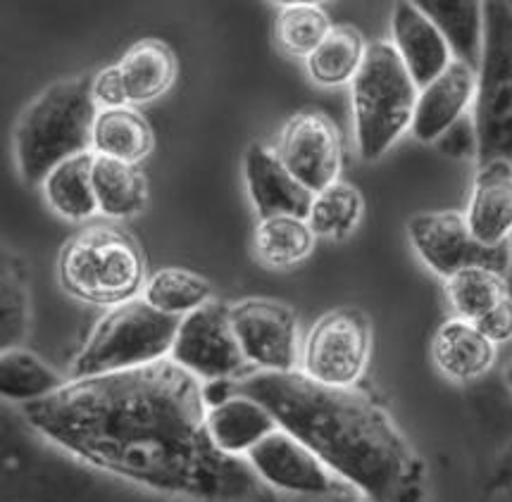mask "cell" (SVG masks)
<instances>
[{
	"label": "cell",
	"mask_w": 512,
	"mask_h": 502,
	"mask_svg": "<svg viewBox=\"0 0 512 502\" xmlns=\"http://www.w3.org/2000/svg\"><path fill=\"white\" fill-rule=\"evenodd\" d=\"M198 376L160 360L129 372L67 381L24 405L31 429L81 462L136 486L201 502L243 500L258 476L208 436Z\"/></svg>",
	"instance_id": "6da1fadb"
},
{
	"label": "cell",
	"mask_w": 512,
	"mask_h": 502,
	"mask_svg": "<svg viewBox=\"0 0 512 502\" xmlns=\"http://www.w3.org/2000/svg\"><path fill=\"white\" fill-rule=\"evenodd\" d=\"M234 391L265 405L367 502H429L424 457L391 412L358 386H322L303 372H255Z\"/></svg>",
	"instance_id": "7a4b0ae2"
},
{
	"label": "cell",
	"mask_w": 512,
	"mask_h": 502,
	"mask_svg": "<svg viewBox=\"0 0 512 502\" xmlns=\"http://www.w3.org/2000/svg\"><path fill=\"white\" fill-rule=\"evenodd\" d=\"M98 115L93 74L55 81L43 89L17 119L12 136L20 177L29 186H43L62 162L91 153Z\"/></svg>",
	"instance_id": "3957f363"
},
{
	"label": "cell",
	"mask_w": 512,
	"mask_h": 502,
	"mask_svg": "<svg viewBox=\"0 0 512 502\" xmlns=\"http://www.w3.org/2000/svg\"><path fill=\"white\" fill-rule=\"evenodd\" d=\"M58 279L81 303L117 307L146 288V262L127 231L93 224L65 243L58 257Z\"/></svg>",
	"instance_id": "277c9868"
},
{
	"label": "cell",
	"mask_w": 512,
	"mask_h": 502,
	"mask_svg": "<svg viewBox=\"0 0 512 502\" xmlns=\"http://www.w3.org/2000/svg\"><path fill=\"white\" fill-rule=\"evenodd\" d=\"M420 89L391 41L367 46L351 81L355 141L362 160H379L410 129Z\"/></svg>",
	"instance_id": "5b68a950"
},
{
	"label": "cell",
	"mask_w": 512,
	"mask_h": 502,
	"mask_svg": "<svg viewBox=\"0 0 512 502\" xmlns=\"http://www.w3.org/2000/svg\"><path fill=\"white\" fill-rule=\"evenodd\" d=\"M181 319L155 310L143 298L110 307L93 326L89 341L72 362V379L117 374L167 360Z\"/></svg>",
	"instance_id": "8992f818"
},
{
	"label": "cell",
	"mask_w": 512,
	"mask_h": 502,
	"mask_svg": "<svg viewBox=\"0 0 512 502\" xmlns=\"http://www.w3.org/2000/svg\"><path fill=\"white\" fill-rule=\"evenodd\" d=\"M477 165H512V5L484 3V46L474 91Z\"/></svg>",
	"instance_id": "52a82bcc"
},
{
	"label": "cell",
	"mask_w": 512,
	"mask_h": 502,
	"mask_svg": "<svg viewBox=\"0 0 512 502\" xmlns=\"http://www.w3.org/2000/svg\"><path fill=\"white\" fill-rule=\"evenodd\" d=\"M372 353V324L360 307H334L310 326L301 350V372L332 388H353Z\"/></svg>",
	"instance_id": "ba28073f"
},
{
	"label": "cell",
	"mask_w": 512,
	"mask_h": 502,
	"mask_svg": "<svg viewBox=\"0 0 512 502\" xmlns=\"http://www.w3.org/2000/svg\"><path fill=\"white\" fill-rule=\"evenodd\" d=\"M408 238L417 257L443 279L472 267L508 276L512 267V241L484 246L472 236L465 215L455 210L417 212L408 219Z\"/></svg>",
	"instance_id": "9c48e42d"
},
{
	"label": "cell",
	"mask_w": 512,
	"mask_h": 502,
	"mask_svg": "<svg viewBox=\"0 0 512 502\" xmlns=\"http://www.w3.org/2000/svg\"><path fill=\"white\" fill-rule=\"evenodd\" d=\"M170 360L201 381H236L255 374L231 329L229 305L210 300L181 319Z\"/></svg>",
	"instance_id": "30bf717a"
},
{
	"label": "cell",
	"mask_w": 512,
	"mask_h": 502,
	"mask_svg": "<svg viewBox=\"0 0 512 502\" xmlns=\"http://www.w3.org/2000/svg\"><path fill=\"white\" fill-rule=\"evenodd\" d=\"M229 319L253 372H301L298 319L293 307L272 298H246L229 305Z\"/></svg>",
	"instance_id": "8fae6325"
},
{
	"label": "cell",
	"mask_w": 512,
	"mask_h": 502,
	"mask_svg": "<svg viewBox=\"0 0 512 502\" xmlns=\"http://www.w3.org/2000/svg\"><path fill=\"white\" fill-rule=\"evenodd\" d=\"M277 155L291 177L317 196L339 181L343 167L341 134L324 112H298L286 122Z\"/></svg>",
	"instance_id": "7c38bea8"
},
{
	"label": "cell",
	"mask_w": 512,
	"mask_h": 502,
	"mask_svg": "<svg viewBox=\"0 0 512 502\" xmlns=\"http://www.w3.org/2000/svg\"><path fill=\"white\" fill-rule=\"evenodd\" d=\"M248 464L260 481L272 488L296 495H327L334 491V474L308 445L279 426L262 438L251 453Z\"/></svg>",
	"instance_id": "4fadbf2b"
},
{
	"label": "cell",
	"mask_w": 512,
	"mask_h": 502,
	"mask_svg": "<svg viewBox=\"0 0 512 502\" xmlns=\"http://www.w3.org/2000/svg\"><path fill=\"white\" fill-rule=\"evenodd\" d=\"M243 177L260 219L293 215L308 219L312 193L291 177L279 155L265 143H251L243 153Z\"/></svg>",
	"instance_id": "5bb4252c"
},
{
	"label": "cell",
	"mask_w": 512,
	"mask_h": 502,
	"mask_svg": "<svg viewBox=\"0 0 512 502\" xmlns=\"http://www.w3.org/2000/svg\"><path fill=\"white\" fill-rule=\"evenodd\" d=\"M477 91V72L465 62L453 60L432 84L420 89L410 131L417 141L429 146L465 117L467 105Z\"/></svg>",
	"instance_id": "9a60e30c"
},
{
	"label": "cell",
	"mask_w": 512,
	"mask_h": 502,
	"mask_svg": "<svg viewBox=\"0 0 512 502\" xmlns=\"http://www.w3.org/2000/svg\"><path fill=\"white\" fill-rule=\"evenodd\" d=\"M391 43L401 55L405 69L410 72L417 89L439 77V74L453 62V53L443 41L441 31L434 27L417 3H396L391 15Z\"/></svg>",
	"instance_id": "2e32d148"
},
{
	"label": "cell",
	"mask_w": 512,
	"mask_h": 502,
	"mask_svg": "<svg viewBox=\"0 0 512 502\" xmlns=\"http://www.w3.org/2000/svg\"><path fill=\"white\" fill-rule=\"evenodd\" d=\"M472 236L484 246H501L512 236V165L491 162L479 167L465 212Z\"/></svg>",
	"instance_id": "e0dca14e"
},
{
	"label": "cell",
	"mask_w": 512,
	"mask_h": 502,
	"mask_svg": "<svg viewBox=\"0 0 512 502\" xmlns=\"http://www.w3.org/2000/svg\"><path fill=\"white\" fill-rule=\"evenodd\" d=\"M205 424L215 448L231 457H246L262 438L279 429L277 419L265 405L236 391L208 407Z\"/></svg>",
	"instance_id": "ac0fdd59"
},
{
	"label": "cell",
	"mask_w": 512,
	"mask_h": 502,
	"mask_svg": "<svg viewBox=\"0 0 512 502\" xmlns=\"http://www.w3.org/2000/svg\"><path fill=\"white\" fill-rule=\"evenodd\" d=\"M498 345L489 341L479 326L451 317L436 329L432 341L434 365L453 381H474L496 365Z\"/></svg>",
	"instance_id": "d6986e66"
},
{
	"label": "cell",
	"mask_w": 512,
	"mask_h": 502,
	"mask_svg": "<svg viewBox=\"0 0 512 502\" xmlns=\"http://www.w3.org/2000/svg\"><path fill=\"white\" fill-rule=\"evenodd\" d=\"M417 8L441 31L455 60L465 62L477 72L484 46V3H477V0H417Z\"/></svg>",
	"instance_id": "ffe728a7"
},
{
	"label": "cell",
	"mask_w": 512,
	"mask_h": 502,
	"mask_svg": "<svg viewBox=\"0 0 512 502\" xmlns=\"http://www.w3.org/2000/svg\"><path fill=\"white\" fill-rule=\"evenodd\" d=\"M129 103H151L172 89L177 79V55L160 39H143L134 43L117 62Z\"/></svg>",
	"instance_id": "44dd1931"
},
{
	"label": "cell",
	"mask_w": 512,
	"mask_h": 502,
	"mask_svg": "<svg viewBox=\"0 0 512 502\" xmlns=\"http://www.w3.org/2000/svg\"><path fill=\"white\" fill-rule=\"evenodd\" d=\"M93 162L96 153L74 155L55 167L41 186L48 205L70 222H84L101 212L93 188Z\"/></svg>",
	"instance_id": "7402d4cb"
},
{
	"label": "cell",
	"mask_w": 512,
	"mask_h": 502,
	"mask_svg": "<svg viewBox=\"0 0 512 502\" xmlns=\"http://www.w3.org/2000/svg\"><path fill=\"white\" fill-rule=\"evenodd\" d=\"M155 136L148 119L134 108L101 110L93 127V153L136 165L153 153Z\"/></svg>",
	"instance_id": "603a6c76"
},
{
	"label": "cell",
	"mask_w": 512,
	"mask_h": 502,
	"mask_svg": "<svg viewBox=\"0 0 512 502\" xmlns=\"http://www.w3.org/2000/svg\"><path fill=\"white\" fill-rule=\"evenodd\" d=\"M315 238V231L303 217L277 215L260 219L253 234L255 260L270 269L296 267L310 257Z\"/></svg>",
	"instance_id": "cb8c5ba5"
},
{
	"label": "cell",
	"mask_w": 512,
	"mask_h": 502,
	"mask_svg": "<svg viewBox=\"0 0 512 502\" xmlns=\"http://www.w3.org/2000/svg\"><path fill=\"white\" fill-rule=\"evenodd\" d=\"M93 188L98 210L112 219L139 215L148 203V186L139 167L105 155H96L93 162Z\"/></svg>",
	"instance_id": "d4e9b609"
},
{
	"label": "cell",
	"mask_w": 512,
	"mask_h": 502,
	"mask_svg": "<svg viewBox=\"0 0 512 502\" xmlns=\"http://www.w3.org/2000/svg\"><path fill=\"white\" fill-rule=\"evenodd\" d=\"M367 43L351 24L332 27L315 53L305 60L308 77L320 86L351 84L365 60Z\"/></svg>",
	"instance_id": "484cf974"
},
{
	"label": "cell",
	"mask_w": 512,
	"mask_h": 502,
	"mask_svg": "<svg viewBox=\"0 0 512 502\" xmlns=\"http://www.w3.org/2000/svg\"><path fill=\"white\" fill-rule=\"evenodd\" d=\"M67 381L55 374L39 355L17 345L0 353V393L12 403H36L60 391Z\"/></svg>",
	"instance_id": "4316f807"
},
{
	"label": "cell",
	"mask_w": 512,
	"mask_h": 502,
	"mask_svg": "<svg viewBox=\"0 0 512 502\" xmlns=\"http://www.w3.org/2000/svg\"><path fill=\"white\" fill-rule=\"evenodd\" d=\"M212 298V284L205 276L191 269L167 267L158 269L143 288V300L151 303L155 310L170 317L184 319L191 312L201 310Z\"/></svg>",
	"instance_id": "83f0119b"
},
{
	"label": "cell",
	"mask_w": 512,
	"mask_h": 502,
	"mask_svg": "<svg viewBox=\"0 0 512 502\" xmlns=\"http://www.w3.org/2000/svg\"><path fill=\"white\" fill-rule=\"evenodd\" d=\"M362 212H365L362 193L353 184L339 179L312 198L308 224L315 236L343 241L360 224Z\"/></svg>",
	"instance_id": "f1b7e54d"
},
{
	"label": "cell",
	"mask_w": 512,
	"mask_h": 502,
	"mask_svg": "<svg viewBox=\"0 0 512 502\" xmlns=\"http://www.w3.org/2000/svg\"><path fill=\"white\" fill-rule=\"evenodd\" d=\"M446 296L455 310V317L477 324L508 296V284H505V276L491 269L472 267L446 279Z\"/></svg>",
	"instance_id": "f546056e"
},
{
	"label": "cell",
	"mask_w": 512,
	"mask_h": 502,
	"mask_svg": "<svg viewBox=\"0 0 512 502\" xmlns=\"http://www.w3.org/2000/svg\"><path fill=\"white\" fill-rule=\"evenodd\" d=\"M329 31L332 22L317 3H286L277 17V43L291 58L308 60Z\"/></svg>",
	"instance_id": "4dcf8cb0"
},
{
	"label": "cell",
	"mask_w": 512,
	"mask_h": 502,
	"mask_svg": "<svg viewBox=\"0 0 512 502\" xmlns=\"http://www.w3.org/2000/svg\"><path fill=\"white\" fill-rule=\"evenodd\" d=\"M0 326H3V350L17 348L27 329V288L20 272V260L3 262V286H0Z\"/></svg>",
	"instance_id": "1f68e13d"
},
{
	"label": "cell",
	"mask_w": 512,
	"mask_h": 502,
	"mask_svg": "<svg viewBox=\"0 0 512 502\" xmlns=\"http://www.w3.org/2000/svg\"><path fill=\"white\" fill-rule=\"evenodd\" d=\"M93 98H96L98 108H127L129 96L127 86H124L122 72L117 65H110L93 74Z\"/></svg>",
	"instance_id": "d6a6232c"
},
{
	"label": "cell",
	"mask_w": 512,
	"mask_h": 502,
	"mask_svg": "<svg viewBox=\"0 0 512 502\" xmlns=\"http://www.w3.org/2000/svg\"><path fill=\"white\" fill-rule=\"evenodd\" d=\"M441 153L451 158H477V134H474L472 117H460L439 141Z\"/></svg>",
	"instance_id": "836d02e7"
},
{
	"label": "cell",
	"mask_w": 512,
	"mask_h": 502,
	"mask_svg": "<svg viewBox=\"0 0 512 502\" xmlns=\"http://www.w3.org/2000/svg\"><path fill=\"white\" fill-rule=\"evenodd\" d=\"M479 331L496 345L512 341V296L508 293L489 315H484L477 322Z\"/></svg>",
	"instance_id": "e575fe53"
},
{
	"label": "cell",
	"mask_w": 512,
	"mask_h": 502,
	"mask_svg": "<svg viewBox=\"0 0 512 502\" xmlns=\"http://www.w3.org/2000/svg\"><path fill=\"white\" fill-rule=\"evenodd\" d=\"M489 488L491 491H510L512 488V443L505 445L503 453L493 462Z\"/></svg>",
	"instance_id": "d590c367"
},
{
	"label": "cell",
	"mask_w": 512,
	"mask_h": 502,
	"mask_svg": "<svg viewBox=\"0 0 512 502\" xmlns=\"http://www.w3.org/2000/svg\"><path fill=\"white\" fill-rule=\"evenodd\" d=\"M503 376H505V384H508V388L512 391V362H508V365H505Z\"/></svg>",
	"instance_id": "8d00e7d4"
}]
</instances>
